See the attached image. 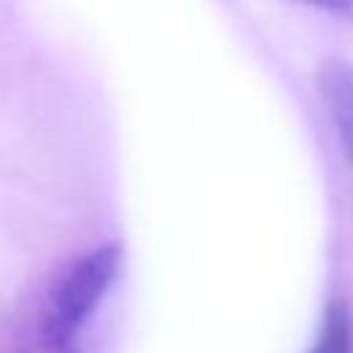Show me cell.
<instances>
[{"instance_id": "obj_1", "label": "cell", "mask_w": 353, "mask_h": 353, "mask_svg": "<svg viewBox=\"0 0 353 353\" xmlns=\"http://www.w3.org/2000/svg\"><path fill=\"white\" fill-rule=\"evenodd\" d=\"M121 268L119 245H99L74 259L47 290L30 328L47 339L80 345V334L113 287Z\"/></svg>"}, {"instance_id": "obj_2", "label": "cell", "mask_w": 353, "mask_h": 353, "mask_svg": "<svg viewBox=\"0 0 353 353\" xmlns=\"http://www.w3.org/2000/svg\"><path fill=\"white\" fill-rule=\"evenodd\" d=\"M309 353H353V325L342 303L328 306L323 317V328Z\"/></svg>"}, {"instance_id": "obj_3", "label": "cell", "mask_w": 353, "mask_h": 353, "mask_svg": "<svg viewBox=\"0 0 353 353\" xmlns=\"http://www.w3.org/2000/svg\"><path fill=\"white\" fill-rule=\"evenodd\" d=\"M17 353H80V345L55 342V339H47V336H41V334H36L33 328H28Z\"/></svg>"}, {"instance_id": "obj_4", "label": "cell", "mask_w": 353, "mask_h": 353, "mask_svg": "<svg viewBox=\"0 0 353 353\" xmlns=\"http://www.w3.org/2000/svg\"><path fill=\"white\" fill-rule=\"evenodd\" d=\"M295 3H303V6H312L317 11H325V14H334L339 19L353 22V0H295Z\"/></svg>"}]
</instances>
